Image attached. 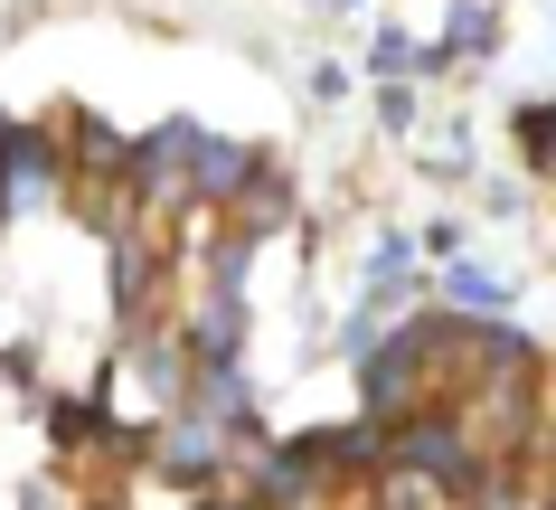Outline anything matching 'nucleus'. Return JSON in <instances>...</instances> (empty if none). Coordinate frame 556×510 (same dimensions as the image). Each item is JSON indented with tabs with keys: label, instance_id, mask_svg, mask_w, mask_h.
<instances>
[{
	"label": "nucleus",
	"instance_id": "obj_3",
	"mask_svg": "<svg viewBox=\"0 0 556 510\" xmlns=\"http://www.w3.org/2000/svg\"><path fill=\"white\" fill-rule=\"evenodd\" d=\"M368 66H378L387 86H406L415 66H425V76H434V66H443V48H415L406 29H378V38H368Z\"/></svg>",
	"mask_w": 556,
	"mask_h": 510
},
{
	"label": "nucleus",
	"instance_id": "obj_7",
	"mask_svg": "<svg viewBox=\"0 0 556 510\" xmlns=\"http://www.w3.org/2000/svg\"><path fill=\"white\" fill-rule=\"evenodd\" d=\"M547 510H556V501H547Z\"/></svg>",
	"mask_w": 556,
	"mask_h": 510
},
{
	"label": "nucleus",
	"instance_id": "obj_5",
	"mask_svg": "<svg viewBox=\"0 0 556 510\" xmlns=\"http://www.w3.org/2000/svg\"><path fill=\"white\" fill-rule=\"evenodd\" d=\"M519 142H528V161L556 181V104H528V114H519Z\"/></svg>",
	"mask_w": 556,
	"mask_h": 510
},
{
	"label": "nucleus",
	"instance_id": "obj_6",
	"mask_svg": "<svg viewBox=\"0 0 556 510\" xmlns=\"http://www.w3.org/2000/svg\"><path fill=\"white\" fill-rule=\"evenodd\" d=\"M321 10H350V0H321Z\"/></svg>",
	"mask_w": 556,
	"mask_h": 510
},
{
	"label": "nucleus",
	"instance_id": "obj_2",
	"mask_svg": "<svg viewBox=\"0 0 556 510\" xmlns=\"http://www.w3.org/2000/svg\"><path fill=\"white\" fill-rule=\"evenodd\" d=\"M406 294H415V237H387L378 256H368V284H358V312L378 322V312H396Z\"/></svg>",
	"mask_w": 556,
	"mask_h": 510
},
{
	"label": "nucleus",
	"instance_id": "obj_1",
	"mask_svg": "<svg viewBox=\"0 0 556 510\" xmlns=\"http://www.w3.org/2000/svg\"><path fill=\"white\" fill-rule=\"evenodd\" d=\"M509 294H519V274H491V265H471V256H453V265H443V312H463V322L500 312Z\"/></svg>",
	"mask_w": 556,
	"mask_h": 510
},
{
	"label": "nucleus",
	"instance_id": "obj_4",
	"mask_svg": "<svg viewBox=\"0 0 556 510\" xmlns=\"http://www.w3.org/2000/svg\"><path fill=\"white\" fill-rule=\"evenodd\" d=\"M491 38H500V10H491V0H453L443 58H491Z\"/></svg>",
	"mask_w": 556,
	"mask_h": 510
}]
</instances>
